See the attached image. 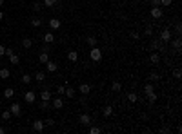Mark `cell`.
<instances>
[{
	"label": "cell",
	"mask_w": 182,
	"mask_h": 134,
	"mask_svg": "<svg viewBox=\"0 0 182 134\" xmlns=\"http://www.w3.org/2000/svg\"><path fill=\"white\" fill-rule=\"evenodd\" d=\"M78 91L82 92V96H86V94H89V92H91V85H89V83H80Z\"/></svg>",
	"instance_id": "ba28073f"
},
{
	"label": "cell",
	"mask_w": 182,
	"mask_h": 134,
	"mask_svg": "<svg viewBox=\"0 0 182 134\" xmlns=\"http://www.w3.org/2000/svg\"><path fill=\"white\" fill-rule=\"evenodd\" d=\"M64 94H66L67 98H73V96H75V89H73V87H66V91H64Z\"/></svg>",
	"instance_id": "484cf974"
},
{
	"label": "cell",
	"mask_w": 182,
	"mask_h": 134,
	"mask_svg": "<svg viewBox=\"0 0 182 134\" xmlns=\"http://www.w3.org/2000/svg\"><path fill=\"white\" fill-rule=\"evenodd\" d=\"M100 132H102V129H100V127H97V125L89 127V134H100Z\"/></svg>",
	"instance_id": "4dcf8cb0"
},
{
	"label": "cell",
	"mask_w": 182,
	"mask_h": 134,
	"mask_svg": "<svg viewBox=\"0 0 182 134\" xmlns=\"http://www.w3.org/2000/svg\"><path fill=\"white\" fill-rule=\"evenodd\" d=\"M15 96V91L11 87H7V89H4V98H6V100H11V98Z\"/></svg>",
	"instance_id": "5bb4252c"
},
{
	"label": "cell",
	"mask_w": 182,
	"mask_h": 134,
	"mask_svg": "<svg viewBox=\"0 0 182 134\" xmlns=\"http://www.w3.org/2000/svg\"><path fill=\"white\" fill-rule=\"evenodd\" d=\"M160 6H171V0H160Z\"/></svg>",
	"instance_id": "bcb514c9"
},
{
	"label": "cell",
	"mask_w": 182,
	"mask_h": 134,
	"mask_svg": "<svg viewBox=\"0 0 182 134\" xmlns=\"http://www.w3.org/2000/svg\"><path fill=\"white\" fill-rule=\"evenodd\" d=\"M4 132H6V129H4V127H0V134H4Z\"/></svg>",
	"instance_id": "681fc988"
},
{
	"label": "cell",
	"mask_w": 182,
	"mask_h": 134,
	"mask_svg": "<svg viewBox=\"0 0 182 134\" xmlns=\"http://www.w3.org/2000/svg\"><path fill=\"white\" fill-rule=\"evenodd\" d=\"M40 7H42V6H40L38 2H35V4H33V11H37V13H38V11H40Z\"/></svg>",
	"instance_id": "7bdbcfd3"
},
{
	"label": "cell",
	"mask_w": 182,
	"mask_h": 134,
	"mask_svg": "<svg viewBox=\"0 0 182 134\" xmlns=\"http://www.w3.org/2000/svg\"><path fill=\"white\" fill-rule=\"evenodd\" d=\"M9 111H11L13 116H20V114H22V107H20V103H11Z\"/></svg>",
	"instance_id": "277c9868"
},
{
	"label": "cell",
	"mask_w": 182,
	"mask_h": 134,
	"mask_svg": "<svg viewBox=\"0 0 182 134\" xmlns=\"http://www.w3.org/2000/svg\"><path fill=\"white\" fill-rule=\"evenodd\" d=\"M0 6H4V0H0Z\"/></svg>",
	"instance_id": "816d5d0a"
},
{
	"label": "cell",
	"mask_w": 182,
	"mask_h": 134,
	"mask_svg": "<svg viewBox=\"0 0 182 134\" xmlns=\"http://www.w3.org/2000/svg\"><path fill=\"white\" fill-rule=\"evenodd\" d=\"M87 46H89V47H95L97 46V44H98V40H97V36H87Z\"/></svg>",
	"instance_id": "7402d4cb"
},
{
	"label": "cell",
	"mask_w": 182,
	"mask_h": 134,
	"mask_svg": "<svg viewBox=\"0 0 182 134\" xmlns=\"http://www.w3.org/2000/svg\"><path fill=\"white\" fill-rule=\"evenodd\" d=\"M180 47H182L180 38H175V40H173V49H175V51H180Z\"/></svg>",
	"instance_id": "4316f807"
},
{
	"label": "cell",
	"mask_w": 182,
	"mask_h": 134,
	"mask_svg": "<svg viewBox=\"0 0 182 134\" xmlns=\"http://www.w3.org/2000/svg\"><path fill=\"white\" fill-rule=\"evenodd\" d=\"M2 18H4V13H2V11H0V20H2Z\"/></svg>",
	"instance_id": "f907efd6"
},
{
	"label": "cell",
	"mask_w": 182,
	"mask_h": 134,
	"mask_svg": "<svg viewBox=\"0 0 182 134\" xmlns=\"http://www.w3.org/2000/svg\"><path fill=\"white\" fill-rule=\"evenodd\" d=\"M40 100H46V102H49V100H51V92H49L47 89H44V91L40 92Z\"/></svg>",
	"instance_id": "ac0fdd59"
},
{
	"label": "cell",
	"mask_w": 182,
	"mask_h": 134,
	"mask_svg": "<svg viewBox=\"0 0 182 134\" xmlns=\"http://www.w3.org/2000/svg\"><path fill=\"white\" fill-rule=\"evenodd\" d=\"M89 58H91V62H95V63H98L102 60V51L98 49L97 46L95 47H91V51H89Z\"/></svg>",
	"instance_id": "6da1fadb"
},
{
	"label": "cell",
	"mask_w": 182,
	"mask_h": 134,
	"mask_svg": "<svg viewBox=\"0 0 182 134\" xmlns=\"http://www.w3.org/2000/svg\"><path fill=\"white\" fill-rule=\"evenodd\" d=\"M67 60H69V62H77L78 60V53L77 51H69V53H67Z\"/></svg>",
	"instance_id": "ffe728a7"
},
{
	"label": "cell",
	"mask_w": 182,
	"mask_h": 134,
	"mask_svg": "<svg viewBox=\"0 0 182 134\" xmlns=\"http://www.w3.org/2000/svg\"><path fill=\"white\" fill-rule=\"evenodd\" d=\"M31 46H33V40H31V38H24V40H22V47H24V49H29Z\"/></svg>",
	"instance_id": "cb8c5ba5"
},
{
	"label": "cell",
	"mask_w": 182,
	"mask_h": 134,
	"mask_svg": "<svg viewBox=\"0 0 182 134\" xmlns=\"http://www.w3.org/2000/svg\"><path fill=\"white\" fill-rule=\"evenodd\" d=\"M169 132H171V131H169L168 127H162V129H160V134H169Z\"/></svg>",
	"instance_id": "f6af8a7d"
},
{
	"label": "cell",
	"mask_w": 182,
	"mask_h": 134,
	"mask_svg": "<svg viewBox=\"0 0 182 134\" xmlns=\"http://www.w3.org/2000/svg\"><path fill=\"white\" fill-rule=\"evenodd\" d=\"M51 107L53 109H62L64 107V102H62V98H53V103H51Z\"/></svg>",
	"instance_id": "9c48e42d"
},
{
	"label": "cell",
	"mask_w": 182,
	"mask_h": 134,
	"mask_svg": "<svg viewBox=\"0 0 182 134\" xmlns=\"http://www.w3.org/2000/svg\"><path fill=\"white\" fill-rule=\"evenodd\" d=\"M44 125H47V127H53V125H55V120L47 118V120H44Z\"/></svg>",
	"instance_id": "d590c367"
},
{
	"label": "cell",
	"mask_w": 182,
	"mask_h": 134,
	"mask_svg": "<svg viewBox=\"0 0 182 134\" xmlns=\"http://www.w3.org/2000/svg\"><path fill=\"white\" fill-rule=\"evenodd\" d=\"M149 60H151V63H155V65H159V63H160V56H159V54H157V53H153V54H151V56H149Z\"/></svg>",
	"instance_id": "603a6c76"
},
{
	"label": "cell",
	"mask_w": 182,
	"mask_h": 134,
	"mask_svg": "<svg viewBox=\"0 0 182 134\" xmlns=\"http://www.w3.org/2000/svg\"><path fill=\"white\" fill-rule=\"evenodd\" d=\"M159 78H160V74H159V73H151V74H149V80H151V82H157Z\"/></svg>",
	"instance_id": "836d02e7"
},
{
	"label": "cell",
	"mask_w": 182,
	"mask_h": 134,
	"mask_svg": "<svg viewBox=\"0 0 182 134\" xmlns=\"http://www.w3.org/2000/svg\"><path fill=\"white\" fill-rule=\"evenodd\" d=\"M57 2H58V0H44V6H49V7H51V6H55Z\"/></svg>",
	"instance_id": "8d00e7d4"
},
{
	"label": "cell",
	"mask_w": 182,
	"mask_h": 134,
	"mask_svg": "<svg viewBox=\"0 0 182 134\" xmlns=\"http://www.w3.org/2000/svg\"><path fill=\"white\" fill-rule=\"evenodd\" d=\"M144 34H147V36H149V34H153V27H151V26H146Z\"/></svg>",
	"instance_id": "74e56055"
},
{
	"label": "cell",
	"mask_w": 182,
	"mask_h": 134,
	"mask_svg": "<svg viewBox=\"0 0 182 134\" xmlns=\"http://www.w3.org/2000/svg\"><path fill=\"white\" fill-rule=\"evenodd\" d=\"M49 60V54H47V51H42L40 54H38V62L40 63H46Z\"/></svg>",
	"instance_id": "9a60e30c"
},
{
	"label": "cell",
	"mask_w": 182,
	"mask_h": 134,
	"mask_svg": "<svg viewBox=\"0 0 182 134\" xmlns=\"http://www.w3.org/2000/svg\"><path fill=\"white\" fill-rule=\"evenodd\" d=\"M40 109H42V111H46V109H49V102L42 100V103H40Z\"/></svg>",
	"instance_id": "f35d334b"
},
{
	"label": "cell",
	"mask_w": 182,
	"mask_h": 134,
	"mask_svg": "<svg viewBox=\"0 0 182 134\" xmlns=\"http://www.w3.org/2000/svg\"><path fill=\"white\" fill-rule=\"evenodd\" d=\"M160 40H162V42H169V40H171V31H169L168 27H164V29L160 31Z\"/></svg>",
	"instance_id": "5b68a950"
},
{
	"label": "cell",
	"mask_w": 182,
	"mask_h": 134,
	"mask_svg": "<svg viewBox=\"0 0 182 134\" xmlns=\"http://www.w3.org/2000/svg\"><path fill=\"white\" fill-rule=\"evenodd\" d=\"M102 114H104V118L113 116V105H104V109H102Z\"/></svg>",
	"instance_id": "30bf717a"
},
{
	"label": "cell",
	"mask_w": 182,
	"mask_h": 134,
	"mask_svg": "<svg viewBox=\"0 0 182 134\" xmlns=\"http://www.w3.org/2000/svg\"><path fill=\"white\" fill-rule=\"evenodd\" d=\"M78 121L82 123V125H89L91 123V116L87 112H84V114H80V118H78Z\"/></svg>",
	"instance_id": "52a82bcc"
},
{
	"label": "cell",
	"mask_w": 182,
	"mask_h": 134,
	"mask_svg": "<svg viewBox=\"0 0 182 134\" xmlns=\"http://www.w3.org/2000/svg\"><path fill=\"white\" fill-rule=\"evenodd\" d=\"M151 47L157 49V51H164V46H162V40H153V44H151Z\"/></svg>",
	"instance_id": "2e32d148"
},
{
	"label": "cell",
	"mask_w": 182,
	"mask_h": 134,
	"mask_svg": "<svg viewBox=\"0 0 182 134\" xmlns=\"http://www.w3.org/2000/svg\"><path fill=\"white\" fill-rule=\"evenodd\" d=\"M11 76V73H9V69H0V78H2V80H7V78Z\"/></svg>",
	"instance_id": "d6986e66"
},
{
	"label": "cell",
	"mask_w": 182,
	"mask_h": 134,
	"mask_svg": "<svg viewBox=\"0 0 182 134\" xmlns=\"http://www.w3.org/2000/svg\"><path fill=\"white\" fill-rule=\"evenodd\" d=\"M46 69H47V71H49V73H55V71H57V69H58V65H57V63H55V62H51V60H47V62H46Z\"/></svg>",
	"instance_id": "7c38bea8"
},
{
	"label": "cell",
	"mask_w": 182,
	"mask_h": 134,
	"mask_svg": "<svg viewBox=\"0 0 182 134\" xmlns=\"http://www.w3.org/2000/svg\"><path fill=\"white\" fill-rule=\"evenodd\" d=\"M127 100H129L131 103H135L137 100H139V96H137V92H127Z\"/></svg>",
	"instance_id": "83f0119b"
},
{
	"label": "cell",
	"mask_w": 182,
	"mask_h": 134,
	"mask_svg": "<svg viewBox=\"0 0 182 134\" xmlns=\"http://www.w3.org/2000/svg\"><path fill=\"white\" fill-rule=\"evenodd\" d=\"M162 9H160V6H155V7H151V18H155V20H160L162 18Z\"/></svg>",
	"instance_id": "7a4b0ae2"
},
{
	"label": "cell",
	"mask_w": 182,
	"mask_h": 134,
	"mask_svg": "<svg viewBox=\"0 0 182 134\" xmlns=\"http://www.w3.org/2000/svg\"><path fill=\"white\" fill-rule=\"evenodd\" d=\"M44 42H46V44H53V42H55V34H53L51 31H47L46 34H44Z\"/></svg>",
	"instance_id": "4fadbf2b"
},
{
	"label": "cell",
	"mask_w": 182,
	"mask_h": 134,
	"mask_svg": "<svg viewBox=\"0 0 182 134\" xmlns=\"http://www.w3.org/2000/svg\"><path fill=\"white\" fill-rule=\"evenodd\" d=\"M151 4H153V7L155 6H160V0H151Z\"/></svg>",
	"instance_id": "c3c4849f"
},
{
	"label": "cell",
	"mask_w": 182,
	"mask_h": 134,
	"mask_svg": "<svg viewBox=\"0 0 182 134\" xmlns=\"http://www.w3.org/2000/svg\"><path fill=\"white\" fill-rule=\"evenodd\" d=\"M120 89H122V85H120V83H119V82H113V83H111V91H115V92H119V91H120Z\"/></svg>",
	"instance_id": "1f68e13d"
},
{
	"label": "cell",
	"mask_w": 182,
	"mask_h": 134,
	"mask_svg": "<svg viewBox=\"0 0 182 134\" xmlns=\"http://www.w3.org/2000/svg\"><path fill=\"white\" fill-rule=\"evenodd\" d=\"M7 58H9V62H11L13 65H17V63L20 62V58H18V54H15V53H11V54H7Z\"/></svg>",
	"instance_id": "e0dca14e"
},
{
	"label": "cell",
	"mask_w": 182,
	"mask_h": 134,
	"mask_svg": "<svg viewBox=\"0 0 182 134\" xmlns=\"http://www.w3.org/2000/svg\"><path fill=\"white\" fill-rule=\"evenodd\" d=\"M24 100H26V103H35V100H37L35 91H27V92H24Z\"/></svg>",
	"instance_id": "3957f363"
},
{
	"label": "cell",
	"mask_w": 182,
	"mask_h": 134,
	"mask_svg": "<svg viewBox=\"0 0 182 134\" xmlns=\"http://www.w3.org/2000/svg\"><path fill=\"white\" fill-rule=\"evenodd\" d=\"M64 91H66V87H64V85H58L57 87V94H64Z\"/></svg>",
	"instance_id": "b9f144b4"
},
{
	"label": "cell",
	"mask_w": 182,
	"mask_h": 134,
	"mask_svg": "<svg viewBox=\"0 0 182 134\" xmlns=\"http://www.w3.org/2000/svg\"><path fill=\"white\" fill-rule=\"evenodd\" d=\"M4 54H6V47H4L2 44H0V56H4Z\"/></svg>",
	"instance_id": "7dc6e473"
},
{
	"label": "cell",
	"mask_w": 182,
	"mask_h": 134,
	"mask_svg": "<svg viewBox=\"0 0 182 134\" xmlns=\"http://www.w3.org/2000/svg\"><path fill=\"white\" fill-rule=\"evenodd\" d=\"M35 80H37L38 83H42L44 80H46V73H42V71H38V73L35 74Z\"/></svg>",
	"instance_id": "44dd1931"
},
{
	"label": "cell",
	"mask_w": 182,
	"mask_h": 134,
	"mask_svg": "<svg viewBox=\"0 0 182 134\" xmlns=\"http://www.w3.org/2000/svg\"><path fill=\"white\" fill-rule=\"evenodd\" d=\"M11 116H13V114H11V111H9V109L2 112V120H6V121H9V120H11Z\"/></svg>",
	"instance_id": "f1b7e54d"
},
{
	"label": "cell",
	"mask_w": 182,
	"mask_h": 134,
	"mask_svg": "<svg viewBox=\"0 0 182 134\" xmlns=\"http://www.w3.org/2000/svg\"><path fill=\"white\" fill-rule=\"evenodd\" d=\"M60 26H62V22L58 20V18H51V20H49V27L51 29H60Z\"/></svg>",
	"instance_id": "8fae6325"
},
{
	"label": "cell",
	"mask_w": 182,
	"mask_h": 134,
	"mask_svg": "<svg viewBox=\"0 0 182 134\" xmlns=\"http://www.w3.org/2000/svg\"><path fill=\"white\" fill-rule=\"evenodd\" d=\"M147 100H149V103H155V102H157V94H155V92L147 94Z\"/></svg>",
	"instance_id": "e575fe53"
},
{
	"label": "cell",
	"mask_w": 182,
	"mask_h": 134,
	"mask_svg": "<svg viewBox=\"0 0 182 134\" xmlns=\"http://www.w3.org/2000/svg\"><path fill=\"white\" fill-rule=\"evenodd\" d=\"M175 29H177V33L180 34V33H182V24H180V22H177V24H175Z\"/></svg>",
	"instance_id": "ab89813d"
},
{
	"label": "cell",
	"mask_w": 182,
	"mask_h": 134,
	"mask_svg": "<svg viewBox=\"0 0 182 134\" xmlns=\"http://www.w3.org/2000/svg\"><path fill=\"white\" fill-rule=\"evenodd\" d=\"M131 38H133V40H139V38H140V34L137 33V31H133V33H131Z\"/></svg>",
	"instance_id": "ee69618b"
},
{
	"label": "cell",
	"mask_w": 182,
	"mask_h": 134,
	"mask_svg": "<svg viewBox=\"0 0 182 134\" xmlns=\"http://www.w3.org/2000/svg\"><path fill=\"white\" fill-rule=\"evenodd\" d=\"M31 80H33V78L29 76L27 73H24V74H22V83H29V82H31Z\"/></svg>",
	"instance_id": "d6a6232c"
},
{
	"label": "cell",
	"mask_w": 182,
	"mask_h": 134,
	"mask_svg": "<svg viewBox=\"0 0 182 134\" xmlns=\"http://www.w3.org/2000/svg\"><path fill=\"white\" fill-rule=\"evenodd\" d=\"M144 92H146V96H147V94L155 92V87L151 85V83H146V85H144Z\"/></svg>",
	"instance_id": "d4e9b609"
},
{
	"label": "cell",
	"mask_w": 182,
	"mask_h": 134,
	"mask_svg": "<svg viewBox=\"0 0 182 134\" xmlns=\"http://www.w3.org/2000/svg\"><path fill=\"white\" fill-rule=\"evenodd\" d=\"M31 26H33V27H40V26H42V20H40V18H37V17L31 18Z\"/></svg>",
	"instance_id": "f546056e"
},
{
	"label": "cell",
	"mask_w": 182,
	"mask_h": 134,
	"mask_svg": "<svg viewBox=\"0 0 182 134\" xmlns=\"http://www.w3.org/2000/svg\"><path fill=\"white\" fill-rule=\"evenodd\" d=\"M173 76H175V78H180V76H182V71H180V69H175V71H173Z\"/></svg>",
	"instance_id": "60d3db41"
},
{
	"label": "cell",
	"mask_w": 182,
	"mask_h": 134,
	"mask_svg": "<svg viewBox=\"0 0 182 134\" xmlns=\"http://www.w3.org/2000/svg\"><path fill=\"white\" fill-rule=\"evenodd\" d=\"M44 127H46V125H44L42 120H35V121H33V131H35V132H42Z\"/></svg>",
	"instance_id": "8992f818"
}]
</instances>
